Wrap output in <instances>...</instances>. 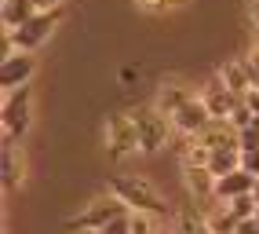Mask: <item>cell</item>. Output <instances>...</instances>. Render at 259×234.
<instances>
[{"label": "cell", "instance_id": "cell-1", "mask_svg": "<svg viewBox=\"0 0 259 234\" xmlns=\"http://www.w3.org/2000/svg\"><path fill=\"white\" fill-rule=\"evenodd\" d=\"M110 190H113L132 212H146V216H157V220L171 216L164 194L153 187L146 176H139V172H117V176L110 179Z\"/></svg>", "mask_w": 259, "mask_h": 234}, {"label": "cell", "instance_id": "cell-2", "mask_svg": "<svg viewBox=\"0 0 259 234\" xmlns=\"http://www.w3.org/2000/svg\"><path fill=\"white\" fill-rule=\"evenodd\" d=\"M0 128H4V139L22 143L33 128V92L29 85L4 92V103H0Z\"/></svg>", "mask_w": 259, "mask_h": 234}, {"label": "cell", "instance_id": "cell-3", "mask_svg": "<svg viewBox=\"0 0 259 234\" xmlns=\"http://www.w3.org/2000/svg\"><path fill=\"white\" fill-rule=\"evenodd\" d=\"M62 22V8L55 11H37L33 19H26L19 29H4V48H26V52H37L51 41V33Z\"/></svg>", "mask_w": 259, "mask_h": 234}, {"label": "cell", "instance_id": "cell-4", "mask_svg": "<svg viewBox=\"0 0 259 234\" xmlns=\"http://www.w3.org/2000/svg\"><path fill=\"white\" fill-rule=\"evenodd\" d=\"M102 143H106V154L113 161H128L135 154H143L135 113H110L106 117V128H102Z\"/></svg>", "mask_w": 259, "mask_h": 234}, {"label": "cell", "instance_id": "cell-5", "mask_svg": "<svg viewBox=\"0 0 259 234\" xmlns=\"http://www.w3.org/2000/svg\"><path fill=\"white\" fill-rule=\"evenodd\" d=\"M132 113H135V125H139V146H143V154H161V150L171 143V136H176L171 117L161 113L153 103L132 110Z\"/></svg>", "mask_w": 259, "mask_h": 234}, {"label": "cell", "instance_id": "cell-6", "mask_svg": "<svg viewBox=\"0 0 259 234\" xmlns=\"http://www.w3.org/2000/svg\"><path fill=\"white\" fill-rule=\"evenodd\" d=\"M120 212H132L120 198L110 190V194H99L95 202H88V209H80L70 223H66V230H73V234H84V230H99V227H106L113 216H120Z\"/></svg>", "mask_w": 259, "mask_h": 234}, {"label": "cell", "instance_id": "cell-7", "mask_svg": "<svg viewBox=\"0 0 259 234\" xmlns=\"http://www.w3.org/2000/svg\"><path fill=\"white\" fill-rule=\"evenodd\" d=\"M37 73V52H26V48H0V88L15 92L33 81Z\"/></svg>", "mask_w": 259, "mask_h": 234}, {"label": "cell", "instance_id": "cell-8", "mask_svg": "<svg viewBox=\"0 0 259 234\" xmlns=\"http://www.w3.org/2000/svg\"><path fill=\"white\" fill-rule=\"evenodd\" d=\"M171 125H176V136H183V139H194V136H201V132L212 125V113H208V106H204L201 92L190 99L176 117H171Z\"/></svg>", "mask_w": 259, "mask_h": 234}, {"label": "cell", "instance_id": "cell-9", "mask_svg": "<svg viewBox=\"0 0 259 234\" xmlns=\"http://www.w3.org/2000/svg\"><path fill=\"white\" fill-rule=\"evenodd\" d=\"M171 220V234H212V227H208V212L201 209V202H183V205H176V212L168 216Z\"/></svg>", "mask_w": 259, "mask_h": 234}, {"label": "cell", "instance_id": "cell-10", "mask_svg": "<svg viewBox=\"0 0 259 234\" xmlns=\"http://www.w3.org/2000/svg\"><path fill=\"white\" fill-rule=\"evenodd\" d=\"M183 169V190L186 198H194V202H208V198H215V172L208 169V165H179Z\"/></svg>", "mask_w": 259, "mask_h": 234}, {"label": "cell", "instance_id": "cell-11", "mask_svg": "<svg viewBox=\"0 0 259 234\" xmlns=\"http://www.w3.org/2000/svg\"><path fill=\"white\" fill-rule=\"evenodd\" d=\"M201 99H204V106H208L212 117H227V121H230V113H234V106H237V95L227 88V81L219 77V70L208 77V85L201 88Z\"/></svg>", "mask_w": 259, "mask_h": 234}, {"label": "cell", "instance_id": "cell-12", "mask_svg": "<svg viewBox=\"0 0 259 234\" xmlns=\"http://www.w3.org/2000/svg\"><path fill=\"white\" fill-rule=\"evenodd\" d=\"M26 179H29V161L22 154V146L11 143V139H4V190L15 194Z\"/></svg>", "mask_w": 259, "mask_h": 234}, {"label": "cell", "instance_id": "cell-13", "mask_svg": "<svg viewBox=\"0 0 259 234\" xmlns=\"http://www.w3.org/2000/svg\"><path fill=\"white\" fill-rule=\"evenodd\" d=\"M194 95H197V92L190 88V85H183V81H164V85L153 92V106H157L161 113H168V117H176Z\"/></svg>", "mask_w": 259, "mask_h": 234}, {"label": "cell", "instance_id": "cell-14", "mask_svg": "<svg viewBox=\"0 0 259 234\" xmlns=\"http://www.w3.org/2000/svg\"><path fill=\"white\" fill-rule=\"evenodd\" d=\"M252 187H255V176L248 169H234V172L215 179V198L219 202H234L241 194H252Z\"/></svg>", "mask_w": 259, "mask_h": 234}, {"label": "cell", "instance_id": "cell-15", "mask_svg": "<svg viewBox=\"0 0 259 234\" xmlns=\"http://www.w3.org/2000/svg\"><path fill=\"white\" fill-rule=\"evenodd\" d=\"M219 77L227 81V88H230L237 99L252 88V77H248V70H245V62H241V59H234V62H223V66H219Z\"/></svg>", "mask_w": 259, "mask_h": 234}, {"label": "cell", "instance_id": "cell-16", "mask_svg": "<svg viewBox=\"0 0 259 234\" xmlns=\"http://www.w3.org/2000/svg\"><path fill=\"white\" fill-rule=\"evenodd\" d=\"M33 15H37V8H33L29 0H4V4H0V22H4V29H19Z\"/></svg>", "mask_w": 259, "mask_h": 234}, {"label": "cell", "instance_id": "cell-17", "mask_svg": "<svg viewBox=\"0 0 259 234\" xmlns=\"http://www.w3.org/2000/svg\"><path fill=\"white\" fill-rule=\"evenodd\" d=\"M208 169L215 172V179H219V176H227V172H234V169H241V146L212 150V154H208Z\"/></svg>", "mask_w": 259, "mask_h": 234}, {"label": "cell", "instance_id": "cell-18", "mask_svg": "<svg viewBox=\"0 0 259 234\" xmlns=\"http://www.w3.org/2000/svg\"><path fill=\"white\" fill-rule=\"evenodd\" d=\"M208 227H212V234H234L237 230V216L230 212V205H223V209L208 212Z\"/></svg>", "mask_w": 259, "mask_h": 234}, {"label": "cell", "instance_id": "cell-19", "mask_svg": "<svg viewBox=\"0 0 259 234\" xmlns=\"http://www.w3.org/2000/svg\"><path fill=\"white\" fill-rule=\"evenodd\" d=\"M208 154H212V150L194 136V139H186L183 154H179V165H208Z\"/></svg>", "mask_w": 259, "mask_h": 234}, {"label": "cell", "instance_id": "cell-20", "mask_svg": "<svg viewBox=\"0 0 259 234\" xmlns=\"http://www.w3.org/2000/svg\"><path fill=\"white\" fill-rule=\"evenodd\" d=\"M223 205H230V212L237 216V223H241V220H248V216H255V212H259V202H255L252 194H241V198H234V202H223Z\"/></svg>", "mask_w": 259, "mask_h": 234}, {"label": "cell", "instance_id": "cell-21", "mask_svg": "<svg viewBox=\"0 0 259 234\" xmlns=\"http://www.w3.org/2000/svg\"><path fill=\"white\" fill-rule=\"evenodd\" d=\"M135 8L143 15H168V11L183 8V0H135Z\"/></svg>", "mask_w": 259, "mask_h": 234}, {"label": "cell", "instance_id": "cell-22", "mask_svg": "<svg viewBox=\"0 0 259 234\" xmlns=\"http://www.w3.org/2000/svg\"><path fill=\"white\" fill-rule=\"evenodd\" d=\"M132 220H135V212H120V216H113L106 227H99L95 234H132Z\"/></svg>", "mask_w": 259, "mask_h": 234}, {"label": "cell", "instance_id": "cell-23", "mask_svg": "<svg viewBox=\"0 0 259 234\" xmlns=\"http://www.w3.org/2000/svg\"><path fill=\"white\" fill-rule=\"evenodd\" d=\"M237 143H241V150H259V117L248 121L245 128H237Z\"/></svg>", "mask_w": 259, "mask_h": 234}, {"label": "cell", "instance_id": "cell-24", "mask_svg": "<svg viewBox=\"0 0 259 234\" xmlns=\"http://www.w3.org/2000/svg\"><path fill=\"white\" fill-rule=\"evenodd\" d=\"M157 216H146V212H135V220H132V234H161V227L153 223Z\"/></svg>", "mask_w": 259, "mask_h": 234}, {"label": "cell", "instance_id": "cell-25", "mask_svg": "<svg viewBox=\"0 0 259 234\" xmlns=\"http://www.w3.org/2000/svg\"><path fill=\"white\" fill-rule=\"evenodd\" d=\"M230 121H234L237 128H245L248 121H255V113L245 106V99H237V106H234V113H230Z\"/></svg>", "mask_w": 259, "mask_h": 234}, {"label": "cell", "instance_id": "cell-26", "mask_svg": "<svg viewBox=\"0 0 259 234\" xmlns=\"http://www.w3.org/2000/svg\"><path fill=\"white\" fill-rule=\"evenodd\" d=\"M241 169H248L259 179V150H241Z\"/></svg>", "mask_w": 259, "mask_h": 234}, {"label": "cell", "instance_id": "cell-27", "mask_svg": "<svg viewBox=\"0 0 259 234\" xmlns=\"http://www.w3.org/2000/svg\"><path fill=\"white\" fill-rule=\"evenodd\" d=\"M241 99H245V106H248V110L259 117V85H252V88H248L245 95H241Z\"/></svg>", "mask_w": 259, "mask_h": 234}, {"label": "cell", "instance_id": "cell-28", "mask_svg": "<svg viewBox=\"0 0 259 234\" xmlns=\"http://www.w3.org/2000/svg\"><path fill=\"white\" fill-rule=\"evenodd\" d=\"M234 234H259V220H255V216H248V220H241Z\"/></svg>", "mask_w": 259, "mask_h": 234}, {"label": "cell", "instance_id": "cell-29", "mask_svg": "<svg viewBox=\"0 0 259 234\" xmlns=\"http://www.w3.org/2000/svg\"><path fill=\"white\" fill-rule=\"evenodd\" d=\"M37 11H55V8H62V0H29Z\"/></svg>", "mask_w": 259, "mask_h": 234}, {"label": "cell", "instance_id": "cell-30", "mask_svg": "<svg viewBox=\"0 0 259 234\" xmlns=\"http://www.w3.org/2000/svg\"><path fill=\"white\" fill-rule=\"evenodd\" d=\"M248 19H252V26L259 29V0H248Z\"/></svg>", "mask_w": 259, "mask_h": 234}, {"label": "cell", "instance_id": "cell-31", "mask_svg": "<svg viewBox=\"0 0 259 234\" xmlns=\"http://www.w3.org/2000/svg\"><path fill=\"white\" fill-rule=\"evenodd\" d=\"M84 234H95V230H84Z\"/></svg>", "mask_w": 259, "mask_h": 234}, {"label": "cell", "instance_id": "cell-32", "mask_svg": "<svg viewBox=\"0 0 259 234\" xmlns=\"http://www.w3.org/2000/svg\"><path fill=\"white\" fill-rule=\"evenodd\" d=\"M255 33H259V29H255ZM255 44H259V37H255Z\"/></svg>", "mask_w": 259, "mask_h": 234}, {"label": "cell", "instance_id": "cell-33", "mask_svg": "<svg viewBox=\"0 0 259 234\" xmlns=\"http://www.w3.org/2000/svg\"><path fill=\"white\" fill-rule=\"evenodd\" d=\"M255 220H259V212H255Z\"/></svg>", "mask_w": 259, "mask_h": 234}, {"label": "cell", "instance_id": "cell-34", "mask_svg": "<svg viewBox=\"0 0 259 234\" xmlns=\"http://www.w3.org/2000/svg\"><path fill=\"white\" fill-rule=\"evenodd\" d=\"M183 4H186V0H183Z\"/></svg>", "mask_w": 259, "mask_h": 234}]
</instances>
